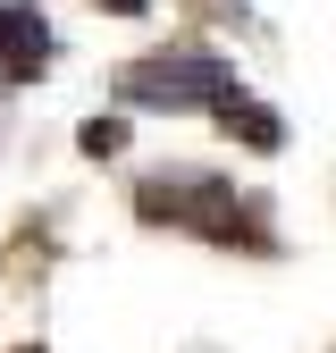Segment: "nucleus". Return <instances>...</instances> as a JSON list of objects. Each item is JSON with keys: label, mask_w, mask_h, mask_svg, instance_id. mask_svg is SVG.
<instances>
[{"label": "nucleus", "mask_w": 336, "mask_h": 353, "mask_svg": "<svg viewBox=\"0 0 336 353\" xmlns=\"http://www.w3.org/2000/svg\"><path fill=\"white\" fill-rule=\"evenodd\" d=\"M51 59H59V34L42 17V0H0V84L51 76Z\"/></svg>", "instance_id": "7ed1b4c3"}, {"label": "nucleus", "mask_w": 336, "mask_h": 353, "mask_svg": "<svg viewBox=\"0 0 336 353\" xmlns=\"http://www.w3.org/2000/svg\"><path fill=\"white\" fill-rule=\"evenodd\" d=\"M219 126H227L244 152H261V160L286 152V118H277L269 101H252V93H227V101H219Z\"/></svg>", "instance_id": "20e7f679"}, {"label": "nucleus", "mask_w": 336, "mask_h": 353, "mask_svg": "<svg viewBox=\"0 0 336 353\" xmlns=\"http://www.w3.org/2000/svg\"><path fill=\"white\" fill-rule=\"evenodd\" d=\"M126 135H135V118H126V110H118V118H84V126H76V152H84V160H118Z\"/></svg>", "instance_id": "39448f33"}, {"label": "nucleus", "mask_w": 336, "mask_h": 353, "mask_svg": "<svg viewBox=\"0 0 336 353\" xmlns=\"http://www.w3.org/2000/svg\"><path fill=\"white\" fill-rule=\"evenodd\" d=\"M93 9H109V17H151V0H93Z\"/></svg>", "instance_id": "423d86ee"}, {"label": "nucleus", "mask_w": 336, "mask_h": 353, "mask_svg": "<svg viewBox=\"0 0 336 353\" xmlns=\"http://www.w3.org/2000/svg\"><path fill=\"white\" fill-rule=\"evenodd\" d=\"M0 93H9V84H0Z\"/></svg>", "instance_id": "0eeeda50"}, {"label": "nucleus", "mask_w": 336, "mask_h": 353, "mask_svg": "<svg viewBox=\"0 0 336 353\" xmlns=\"http://www.w3.org/2000/svg\"><path fill=\"white\" fill-rule=\"evenodd\" d=\"M135 210L151 228H185V236H210V244H244V252H277V228L261 202H244L227 176L210 168H160L135 185Z\"/></svg>", "instance_id": "f257e3e1"}, {"label": "nucleus", "mask_w": 336, "mask_h": 353, "mask_svg": "<svg viewBox=\"0 0 336 353\" xmlns=\"http://www.w3.org/2000/svg\"><path fill=\"white\" fill-rule=\"evenodd\" d=\"M227 93H244L235 59L193 51V42H168V51L118 68V110H219Z\"/></svg>", "instance_id": "f03ea898"}]
</instances>
